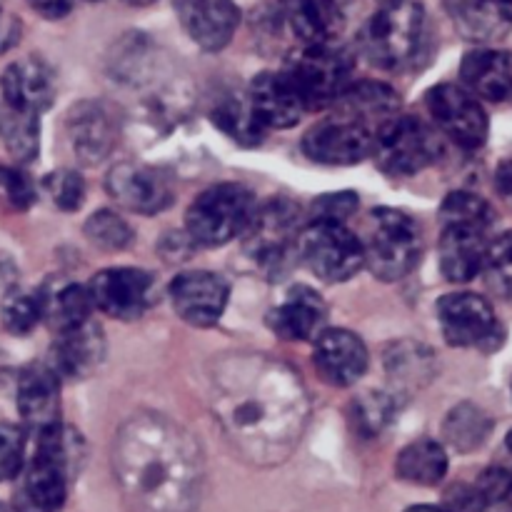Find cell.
I'll return each instance as SVG.
<instances>
[{
	"instance_id": "1",
	"label": "cell",
	"mask_w": 512,
	"mask_h": 512,
	"mask_svg": "<svg viewBox=\"0 0 512 512\" xmlns=\"http://www.w3.org/2000/svg\"><path fill=\"white\" fill-rule=\"evenodd\" d=\"M210 410L253 465L283 463L305 433L310 400L293 368L263 353H230L210 370Z\"/></svg>"
},
{
	"instance_id": "2",
	"label": "cell",
	"mask_w": 512,
	"mask_h": 512,
	"mask_svg": "<svg viewBox=\"0 0 512 512\" xmlns=\"http://www.w3.org/2000/svg\"><path fill=\"white\" fill-rule=\"evenodd\" d=\"M113 470L135 512H195L203 490V453L183 425L158 413L123 423L113 443Z\"/></svg>"
},
{
	"instance_id": "3",
	"label": "cell",
	"mask_w": 512,
	"mask_h": 512,
	"mask_svg": "<svg viewBox=\"0 0 512 512\" xmlns=\"http://www.w3.org/2000/svg\"><path fill=\"white\" fill-rule=\"evenodd\" d=\"M495 213L480 195L450 193L440 208V268L453 283H468L483 270L488 253V230Z\"/></svg>"
},
{
	"instance_id": "4",
	"label": "cell",
	"mask_w": 512,
	"mask_h": 512,
	"mask_svg": "<svg viewBox=\"0 0 512 512\" xmlns=\"http://www.w3.org/2000/svg\"><path fill=\"white\" fill-rule=\"evenodd\" d=\"M73 443L63 425L38 433L35 453L18 473L13 493L15 512H58L68 495Z\"/></svg>"
},
{
	"instance_id": "5",
	"label": "cell",
	"mask_w": 512,
	"mask_h": 512,
	"mask_svg": "<svg viewBox=\"0 0 512 512\" xmlns=\"http://www.w3.org/2000/svg\"><path fill=\"white\" fill-rule=\"evenodd\" d=\"M425 38V10L415 0H390L368 20L360 45L383 70H398L418 58Z\"/></svg>"
},
{
	"instance_id": "6",
	"label": "cell",
	"mask_w": 512,
	"mask_h": 512,
	"mask_svg": "<svg viewBox=\"0 0 512 512\" xmlns=\"http://www.w3.org/2000/svg\"><path fill=\"white\" fill-rule=\"evenodd\" d=\"M363 248L370 273L385 283H393L418 265L423 235L418 223L403 210L375 208L370 213V233Z\"/></svg>"
},
{
	"instance_id": "7",
	"label": "cell",
	"mask_w": 512,
	"mask_h": 512,
	"mask_svg": "<svg viewBox=\"0 0 512 512\" xmlns=\"http://www.w3.org/2000/svg\"><path fill=\"white\" fill-rule=\"evenodd\" d=\"M255 210H258V205H255L253 193L245 185H210L188 208L185 228L195 243L223 245L248 230Z\"/></svg>"
},
{
	"instance_id": "8",
	"label": "cell",
	"mask_w": 512,
	"mask_h": 512,
	"mask_svg": "<svg viewBox=\"0 0 512 512\" xmlns=\"http://www.w3.org/2000/svg\"><path fill=\"white\" fill-rule=\"evenodd\" d=\"M283 73L293 80L305 108H333L335 100L348 90L353 58L333 43L305 45L288 60Z\"/></svg>"
},
{
	"instance_id": "9",
	"label": "cell",
	"mask_w": 512,
	"mask_h": 512,
	"mask_svg": "<svg viewBox=\"0 0 512 512\" xmlns=\"http://www.w3.org/2000/svg\"><path fill=\"white\" fill-rule=\"evenodd\" d=\"M298 253L303 263L325 283L350 280L365 265L363 243L340 220H313L300 233Z\"/></svg>"
},
{
	"instance_id": "10",
	"label": "cell",
	"mask_w": 512,
	"mask_h": 512,
	"mask_svg": "<svg viewBox=\"0 0 512 512\" xmlns=\"http://www.w3.org/2000/svg\"><path fill=\"white\" fill-rule=\"evenodd\" d=\"M373 155L383 173L405 178L440 158V140L418 118H393L375 135Z\"/></svg>"
},
{
	"instance_id": "11",
	"label": "cell",
	"mask_w": 512,
	"mask_h": 512,
	"mask_svg": "<svg viewBox=\"0 0 512 512\" xmlns=\"http://www.w3.org/2000/svg\"><path fill=\"white\" fill-rule=\"evenodd\" d=\"M438 320L445 340L455 348L495 350L503 343V328L483 295L450 293L438 300Z\"/></svg>"
},
{
	"instance_id": "12",
	"label": "cell",
	"mask_w": 512,
	"mask_h": 512,
	"mask_svg": "<svg viewBox=\"0 0 512 512\" xmlns=\"http://www.w3.org/2000/svg\"><path fill=\"white\" fill-rule=\"evenodd\" d=\"M298 215V208L283 198L270 200L255 210L245 230V248L260 268L278 273L288 263L300 240Z\"/></svg>"
},
{
	"instance_id": "13",
	"label": "cell",
	"mask_w": 512,
	"mask_h": 512,
	"mask_svg": "<svg viewBox=\"0 0 512 512\" xmlns=\"http://www.w3.org/2000/svg\"><path fill=\"white\" fill-rule=\"evenodd\" d=\"M425 105H428L435 125L453 143L465 150L483 148L488 140V113L468 88L450 83L435 85L425 95Z\"/></svg>"
},
{
	"instance_id": "14",
	"label": "cell",
	"mask_w": 512,
	"mask_h": 512,
	"mask_svg": "<svg viewBox=\"0 0 512 512\" xmlns=\"http://www.w3.org/2000/svg\"><path fill=\"white\" fill-rule=\"evenodd\" d=\"M375 130L345 115H333L310 128L303 138V153L320 165H355L373 155Z\"/></svg>"
},
{
	"instance_id": "15",
	"label": "cell",
	"mask_w": 512,
	"mask_h": 512,
	"mask_svg": "<svg viewBox=\"0 0 512 512\" xmlns=\"http://www.w3.org/2000/svg\"><path fill=\"white\" fill-rule=\"evenodd\" d=\"M108 195L125 210L140 215H155L170 208L175 200L173 180L168 173L150 165L123 163L115 165L105 178Z\"/></svg>"
},
{
	"instance_id": "16",
	"label": "cell",
	"mask_w": 512,
	"mask_h": 512,
	"mask_svg": "<svg viewBox=\"0 0 512 512\" xmlns=\"http://www.w3.org/2000/svg\"><path fill=\"white\" fill-rule=\"evenodd\" d=\"M93 308L115 320H135L148 310L153 278L138 268H110L88 283Z\"/></svg>"
},
{
	"instance_id": "17",
	"label": "cell",
	"mask_w": 512,
	"mask_h": 512,
	"mask_svg": "<svg viewBox=\"0 0 512 512\" xmlns=\"http://www.w3.org/2000/svg\"><path fill=\"white\" fill-rule=\"evenodd\" d=\"M230 288L220 275L208 270H188L175 275L170 283L173 308L185 323L195 328H210L220 320L228 305Z\"/></svg>"
},
{
	"instance_id": "18",
	"label": "cell",
	"mask_w": 512,
	"mask_h": 512,
	"mask_svg": "<svg viewBox=\"0 0 512 512\" xmlns=\"http://www.w3.org/2000/svg\"><path fill=\"white\" fill-rule=\"evenodd\" d=\"M368 348L355 333L343 328L323 330L315 340L313 363L330 385L348 388L368 370Z\"/></svg>"
},
{
	"instance_id": "19",
	"label": "cell",
	"mask_w": 512,
	"mask_h": 512,
	"mask_svg": "<svg viewBox=\"0 0 512 512\" xmlns=\"http://www.w3.org/2000/svg\"><path fill=\"white\" fill-rule=\"evenodd\" d=\"M178 18L200 48L218 53L233 40L240 10L233 0H178Z\"/></svg>"
},
{
	"instance_id": "20",
	"label": "cell",
	"mask_w": 512,
	"mask_h": 512,
	"mask_svg": "<svg viewBox=\"0 0 512 512\" xmlns=\"http://www.w3.org/2000/svg\"><path fill=\"white\" fill-rule=\"evenodd\" d=\"M15 400L23 423L35 433H45L60 425V383L58 373L50 365H28L20 373Z\"/></svg>"
},
{
	"instance_id": "21",
	"label": "cell",
	"mask_w": 512,
	"mask_h": 512,
	"mask_svg": "<svg viewBox=\"0 0 512 512\" xmlns=\"http://www.w3.org/2000/svg\"><path fill=\"white\" fill-rule=\"evenodd\" d=\"M0 95L5 108L40 115L55 98V80L48 65L38 58H25L8 65L0 78Z\"/></svg>"
},
{
	"instance_id": "22",
	"label": "cell",
	"mask_w": 512,
	"mask_h": 512,
	"mask_svg": "<svg viewBox=\"0 0 512 512\" xmlns=\"http://www.w3.org/2000/svg\"><path fill=\"white\" fill-rule=\"evenodd\" d=\"M68 138L73 145V153L78 160L93 165L100 163L113 150L115 138H118V128L110 115V110L103 103H78L68 113Z\"/></svg>"
},
{
	"instance_id": "23",
	"label": "cell",
	"mask_w": 512,
	"mask_h": 512,
	"mask_svg": "<svg viewBox=\"0 0 512 512\" xmlns=\"http://www.w3.org/2000/svg\"><path fill=\"white\" fill-rule=\"evenodd\" d=\"M465 88L490 103H512V53L478 48L465 55L460 68Z\"/></svg>"
},
{
	"instance_id": "24",
	"label": "cell",
	"mask_w": 512,
	"mask_h": 512,
	"mask_svg": "<svg viewBox=\"0 0 512 512\" xmlns=\"http://www.w3.org/2000/svg\"><path fill=\"white\" fill-rule=\"evenodd\" d=\"M325 323V303L318 290L308 285H295L285 300L275 305L268 315V325L283 340H310L320 333Z\"/></svg>"
},
{
	"instance_id": "25",
	"label": "cell",
	"mask_w": 512,
	"mask_h": 512,
	"mask_svg": "<svg viewBox=\"0 0 512 512\" xmlns=\"http://www.w3.org/2000/svg\"><path fill=\"white\" fill-rule=\"evenodd\" d=\"M250 100H253L265 128H293L308 110L295 90L293 80L283 70L260 73L250 85Z\"/></svg>"
},
{
	"instance_id": "26",
	"label": "cell",
	"mask_w": 512,
	"mask_h": 512,
	"mask_svg": "<svg viewBox=\"0 0 512 512\" xmlns=\"http://www.w3.org/2000/svg\"><path fill=\"white\" fill-rule=\"evenodd\" d=\"M348 0H283L285 18L305 45L333 43L345 25Z\"/></svg>"
},
{
	"instance_id": "27",
	"label": "cell",
	"mask_w": 512,
	"mask_h": 512,
	"mask_svg": "<svg viewBox=\"0 0 512 512\" xmlns=\"http://www.w3.org/2000/svg\"><path fill=\"white\" fill-rule=\"evenodd\" d=\"M448 512H512V473L488 468L475 483H460L445 498Z\"/></svg>"
},
{
	"instance_id": "28",
	"label": "cell",
	"mask_w": 512,
	"mask_h": 512,
	"mask_svg": "<svg viewBox=\"0 0 512 512\" xmlns=\"http://www.w3.org/2000/svg\"><path fill=\"white\" fill-rule=\"evenodd\" d=\"M105 338L103 330L90 320L83 328L70 330V333L58 335V343L53 348V363L50 368L65 378H85L98 365L103 363Z\"/></svg>"
},
{
	"instance_id": "29",
	"label": "cell",
	"mask_w": 512,
	"mask_h": 512,
	"mask_svg": "<svg viewBox=\"0 0 512 512\" xmlns=\"http://www.w3.org/2000/svg\"><path fill=\"white\" fill-rule=\"evenodd\" d=\"M398 95L390 90L385 83H373V80H363V83H350L348 90L335 100L333 110L335 115H345L358 123L368 125L378 133L385 123L393 120V113L398 110Z\"/></svg>"
},
{
	"instance_id": "30",
	"label": "cell",
	"mask_w": 512,
	"mask_h": 512,
	"mask_svg": "<svg viewBox=\"0 0 512 512\" xmlns=\"http://www.w3.org/2000/svg\"><path fill=\"white\" fill-rule=\"evenodd\" d=\"M448 10L473 40L500 38L512 25V0H448Z\"/></svg>"
},
{
	"instance_id": "31",
	"label": "cell",
	"mask_w": 512,
	"mask_h": 512,
	"mask_svg": "<svg viewBox=\"0 0 512 512\" xmlns=\"http://www.w3.org/2000/svg\"><path fill=\"white\" fill-rule=\"evenodd\" d=\"M395 473L405 483L430 488V485H438L448 473V455H445L443 445L435 440H415L398 455Z\"/></svg>"
},
{
	"instance_id": "32",
	"label": "cell",
	"mask_w": 512,
	"mask_h": 512,
	"mask_svg": "<svg viewBox=\"0 0 512 512\" xmlns=\"http://www.w3.org/2000/svg\"><path fill=\"white\" fill-rule=\"evenodd\" d=\"M213 123L243 145H258L268 130L250 100V93L223 95L213 108Z\"/></svg>"
},
{
	"instance_id": "33",
	"label": "cell",
	"mask_w": 512,
	"mask_h": 512,
	"mask_svg": "<svg viewBox=\"0 0 512 512\" xmlns=\"http://www.w3.org/2000/svg\"><path fill=\"white\" fill-rule=\"evenodd\" d=\"M45 315L50 328L58 335L70 333V330L83 328L90 323V310H93V300H90L88 288L78 283H65L50 295H43Z\"/></svg>"
},
{
	"instance_id": "34",
	"label": "cell",
	"mask_w": 512,
	"mask_h": 512,
	"mask_svg": "<svg viewBox=\"0 0 512 512\" xmlns=\"http://www.w3.org/2000/svg\"><path fill=\"white\" fill-rule=\"evenodd\" d=\"M40 115L25 113V110L0 108V138L5 148L20 163H28L38 155L40 143Z\"/></svg>"
},
{
	"instance_id": "35",
	"label": "cell",
	"mask_w": 512,
	"mask_h": 512,
	"mask_svg": "<svg viewBox=\"0 0 512 512\" xmlns=\"http://www.w3.org/2000/svg\"><path fill=\"white\" fill-rule=\"evenodd\" d=\"M490 430H493V420L475 408L473 403H463L448 415L445 420V438L453 448L470 453V450L480 448L488 440Z\"/></svg>"
},
{
	"instance_id": "36",
	"label": "cell",
	"mask_w": 512,
	"mask_h": 512,
	"mask_svg": "<svg viewBox=\"0 0 512 512\" xmlns=\"http://www.w3.org/2000/svg\"><path fill=\"white\" fill-rule=\"evenodd\" d=\"M45 303L40 293L15 290L3 303V323L13 335H25L43 320Z\"/></svg>"
},
{
	"instance_id": "37",
	"label": "cell",
	"mask_w": 512,
	"mask_h": 512,
	"mask_svg": "<svg viewBox=\"0 0 512 512\" xmlns=\"http://www.w3.org/2000/svg\"><path fill=\"white\" fill-rule=\"evenodd\" d=\"M85 235L90 238V243H95L103 250H123L133 240V230L113 210H100V213H95L85 223Z\"/></svg>"
},
{
	"instance_id": "38",
	"label": "cell",
	"mask_w": 512,
	"mask_h": 512,
	"mask_svg": "<svg viewBox=\"0 0 512 512\" xmlns=\"http://www.w3.org/2000/svg\"><path fill=\"white\" fill-rule=\"evenodd\" d=\"M355 428L363 435H378L395 415V400L388 393H365L355 400Z\"/></svg>"
},
{
	"instance_id": "39",
	"label": "cell",
	"mask_w": 512,
	"mask_h": 512,
	"mask_svg": "<svg viewBox=\"0 0 512 512\" xmlns=\"http://www.w3.org/2000/svg\"><path fill=\"white\" fill-rule=\"evenodd\" d=\"M483 270L500 295H512V233L490 240Z\"/></svg>"
},
{
	"instance_id": "40",
	"label": "cell",
	"mask_w": 512,
	"mask_h": 512,
	"mask_svg": "<svg viewBox=\"0 0 512 512\" xmlns=\"http://www.w3.org/2000/svg\"><path fill=\"white\" fill-rule=\"evenodd\" d=\"M45 190H48L50 200L55 208L60 210H78L85 198V185L75 170H55L45 178Z\"/></svg>"
},
{
	"instance_id": "41",
	"label": "cell",
	"mask_w": 512,
	"mask_h": 512,
	"mask_svg": "<svg viewBox=\"0 0 512 512\" xmlns=\"http://www.w3.org/2000/svg\"><path fill=\"white\" fill-rule=\"evenodd\" d=\"M25 458V435L15 425L0 423V483L18 478Z\"/></svg>"
},
{
	"instance_id": "42",
	"label": "cell",
	"mask_w": 512,
	"mask_h": 512,
	"mask_svg": "<svg viewBox=\"0 0 512 512\" xmlns=\"http://www.w3.org/2000/svg\"><path fill=\"white\" fill-rule=\"evenodd\" d=\"M0 193L18 210L30 208L35 200V188L30 175L25 170L5 168V165H0Z\"/></svg>"
},
{
	"instance_id": "43",
	"label": "cell",
	"mask_w": 512,
	"mask_h": 512,
	"mask_svg": "<svg viewBox=\"0 0 512 512\" xmlns=\"http://www.w3.org/2000/svg\"><path fill=\"white\" fill-rule=\"evenodd\" d=\"M358 208V198L353 193H340V195H325L315 203V213L318 218H328V220H340L343 223L353 210Z\"/></svg>"
},
{
	"instance_id": "44",
	"label": "cell",
	"mask_w": 512,
	"mask_h": 512,
	"mask_svg": "<svg viewBox=\"0 0 512 512\" xmlns=\"http://www.w3.org/2000/svg\"><path fill=\"white\" fill-rule=\"evenodd\" d=\"M20 30H23L20 28V20L15 18V15L0 10V53H5V50L18 45Z\"/></svg>"
},
{
	"instance_id": "45",
	"label": "cell",
	"mask_w": 512,
	"mask_h": 512,
	"mask_svg": "<svg viewBox=\"0 0 512 512\" xmlns=\"http://www.w3.org/2000/svg\"><path fill=\"white\" fill-rule=\"evenodd\" d=\"M30 8L48 20H60L70 13L73 0H28Z\"/></svg>"
},
{
	"instance_id": "46",
	"label": "cell",
	"mask_w": 512,
	"mask_h": 512,
	"mask_svg": "<svg viewBox=\"0 0 512 512\" xmlns=\"http://www.w3.org/2000/svg\"><path fill=\"white\" fill-rule=\"evenodd\" d=\"M495 188H498V193L503 195L508 203H512V158L503 160V163L498 165V170H495Z\"/></svg>"
},
{
	"instance_id": "47",
	"label": "cell",
	"mask_w": 512,
	"mask_h": 512,
	"mask_svg": "<svg viewBox=\"0 0 512 512\" xmlns=\"http://www.w3.org/2000/svg\"><path fill=\"white\" fill-rule=\"evenodd\" d=\"M405 512H448V510L435 508V505H415V508H408Z\"/></svg>"
},
{
	"instance_id": "48",
	"label": "cell",
	"mask_w": 512,
	"mask_h": 512,
	"mask_svg": "<svg viewBox=\"0 0 512 512\" xmlns=\"http://www.w3.org/2000/svg\"><path fill=\"white\" fill-rule=\"evenodd\" d=\"M128 3H133V5H148V3H153V0H128Z\"/></svg>"
},
{
	"instance_id": "49",
	"label": "cell",
	"mask_w": 512,
	"mask_h": 512,
	"mask_svg": "<svg viewBox=\"0 0 512 512\" xmlns=\"http://www.w3.org/2000/svg\"><path fill=\"white\" fill-rule=\"evenodd\" d=\"M508 450L512 453V430H510V435H508Z\"/></svg>"
},
{
	"instance_id": "50",
	"label": "cell",
	"mask_w": 512,
	"mask_h": 512,
	"mask_svg": "<svg viewBox=\"0 0 512 512\" xmlns=\"http://www.w3.org/2000/svg\"><path fill=\"white\" fill-rule=\"evenodd\" d=\"M383 3H390V0H383Z\"/></svg>"
},
{
	"instance_id": "51",
	"label": "cell",
	"mask_w": 512,
	"mask_h": 512,
	"mask_svg": "<svg viewBox=\"0 0 512 512\" xmlns=\"http://www.w3.org/2000/svg\"><path fill=\"white\" fill-rule=\"evenodd\" d=\"M0 512H5V510H3V508H0Z\"/></svg>"
}]
</instances>
